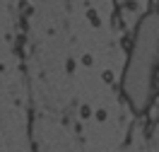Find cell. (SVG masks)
Wrapping results in <instances>:
<instances>
[{"mask_svg":"<svg viewBox=\"0 0 159 152\" xmlns=\"http://www.w3.org/2000/svg\"><path fill=\"white\" fill-rule=\"evenodd\" d=\"M128 2H130V0H113V5H116L118 10H120V7H128Z\"/></svg>","mask_w":159,"mask_h":152,"instance_id":"obj_3","label":"cell"},{"mask_svg":"<svg viewBox=\"0 0 159 152\" xmlns=\"http://www.w3.org/2000/svg\"><path fill=\"white\" fill-rule=\"evenodd\" d=\"M101 77H104V82H113V72H109V70H106L104 75H101Z\"/></svg>","mask_w":159,"mask_h":152,"instance_id":"obj_4","label":"cell"},{"mask_svg":"<svg viewBox=\"0 0 159 152\" xmlns=\"http://www.w3.org/2000/svg\"><path fill=\"white\" fill-rule=\"evenodd\" d=\"M87 17H89V22L94 24V27H99V24H101V17L97 15V10H89V12H87Z\"/></svg>","mask_w":159,"mask_h":152,"instance_id":"obj_2","label":"cell"},{"mask_svg":"<svg viewBox=\"0 0 159 152\" xmlns=\"http://www.w3.org/2000/svg\"><path fill=\"white\" fill-rule=\"evenodd\" d=\"M145 113H147V123H159V92L149 99V104H147V109H145Z\"/></svg>","mask_w":159,"mask_h":152,"instance_id":"obj_1","label":"cell"}]
</instances>
